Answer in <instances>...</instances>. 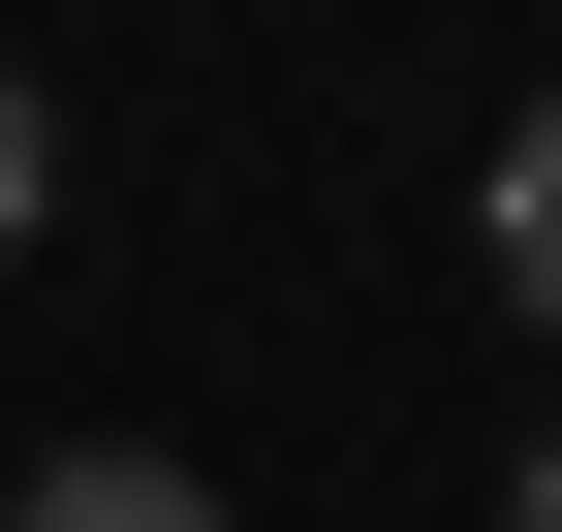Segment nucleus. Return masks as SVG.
I'll use <instances>...</instances> for the list:
<instances>
[{
    "label": "nucleus",
    "instance_id": "obj_4",
    "mask_svg": "<svg viewBox=\"0 0 562 532\" xmlns=\"http://www.w3.org/2000/svg\"><path fill=\"white\" fill-rule=\"evenodd\" d=\"M501 532H562V439H531V470H501Z\"/></svg>",
    "mask_w": 562,
    "mask_h": 532
},
{
    "label": "nucleus",
    "instance_id": "obj_3",
    "mask_svg": "<svg viewBox=\"0 0 562 532\" xmlns=\"http://www.w3.org/2000/svg\"><path fill=\"white\" fill-rule=\"evenodd\" d=\"M63 220V125H32V63H0V251H32Z\"/></svg>",
    "mask_w": 562,
    "mask_h": 532
},
{
    "label": "nucleus",
    "instance_id": "obj_1",
    "mask_svg": "<svg viewBox=\"0 0 562 532\" xmlns=\"http://www.w3.org/2000/svg\"><path fill=\"white\" fill-rule=\"evenodd\" d=\"M0 532H220V470H157V439H94V470H32Z\"/></svg>",
    "mask_w": 562,
    "mask_h": 532
},
{
    "label": "nucleus",
    "instance_id": "obj_2",
    "mask_svg": "<svg viewBox=\"0 0 562 532\" xmlns=\"http://www.w3.org/2000/svg\"><path fill=\"white\" fill-rule=\"evenodd\" d=\"M501 282H531V313H562V95H531V125H501Z\"/></svg>",
    "mask_w": 562,
    "mask_h": 532
}]
</instances>
